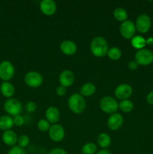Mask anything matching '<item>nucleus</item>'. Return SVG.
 <instances>
[{
	"label": "nucleus",
	"instance_id": "1",
	"mask_svg": "<svg viewBox=\"0 0 153 154\" xmlns=\"http://www.w3.org/2000/svg\"><path fill=\"white\" fill-rule=\"evenodd\" d=\"M108 44L106 39L101 36H97L92 39L90 44V51L96 57H104L107 54Z\"/></svg>",
	"mask_w": 153,
	"mask_h": 154
},
{
	"label": "nucleus",
	"instance_id": "2",
	"mask_svg": "<svg viewBox=\"0 0 153 154\" xmlns=\"http://www.w3.org/2000/svg\"><path fill=\"white\" fill-rule=\"evenodd\" d=\"M68 105L70 111L76 114L83 112L86 107L85 99L79 93L72 94L68 100Z\"/></svg>",
	"mask_w": 153,
	"mask_h": 154
},
{
	"label": "nucleus",
	"instance_id": "3",
	"mask_svg": "<svg viewBox=\"0 0 153 154\" xmlns=\"http://www.w3.org/2000/svg\"><path fill=\"white\" fill-rule=\"evenodd\" d=\"M100 108L106 114H112L118 109V103L112 96H104L100 101Z\"/></svg>",
	"mask_w": 153,
	"mask_h": 154
},
{
	"label": "nucleus",
	"instance_id": "4",
	"mask_svg": "<svg viewBox=\"0 0 153 154\" xmlns=\"http://www.w3.org/2000/svg\"><path fill=\"white\" fill-rule=\"evenodd\" d=\"M4 110L7 114H9V116L15 117L16 115H20L22 112V104L18 99L10 98L4 102Z\"/></svg>",
	"mask_w": 153,
	"mask_h": 154
},
{
	"label": "nucleus",
	"instance_id": "5",
	"mask_svg": "<svg viewBox=\"0 0 153 154\" xmlns=\"http://www.w3.org/2000/svg\"><path fill=\"white\" fill-rule=\"evenodd\" d=\"M134 60L138 65L146 66L153 63V52L148 49L139 50L134 56Z\"/></svg>",
	"mask_w": 153,
	"mask_h": 154
},
{
	"label": "nucleus",
	"instance_id": "6",
	"mask_svg": "<svg viewBox=\"0 0 153 154\" xmlns=\"http://www.w3.org/2000/svg\"><path fill=\"white\" fill-rule=\"evenodd\" d=\"M15 73L14 65L8 60L0 63V78L3 81H9L13 78Z\"/></svg>",
	"mask_w": 153,
	"mask_h": 154
},
{
	"label": "nucleus",
	"instance_id": "7",
	"mask_svg": "<svg viewBox=\"0 0 153 154\" xmlns=\"http://www.w3.org/2000/svg\"><path fill=\"white\" fill-rule=\"evenodd\" d=\"M44 81L43 76L39 72L35 71H31L26 74L24 77V81L27 86L32 88L40 87Z\"/></svg>",
	"mask_w": 153,
	"mask_h": 154
},
{
	"label": "nucleus",
	"instance_id": "8",
	"mask_svg": "<svg viewBox=\"0 0 153 154\" xmlns=\"http://www.w3.org/2000/svg\"><path fill=\"white\" fill-rule=\"evenodd\" d=\"M151 19L149 16L146 14H142L138 16L135 22V27H136V31L142 34L148 32V30L151 28Z\"/></svg>",
	"mask_w": 153,
	"mask_h": 154
},
{
	"label": "nucleus",
	"instance_id": "9",
	"mask_svg": "<svg viewBox=\"0 0 153 154\" xmlns=\"http://www.w3.org/2000/svg\"><path fill=\"white\" fill-rule=\"evenodd\" d=\"M120 34L125 39H131L132 38L135 36L136 33V27L135 23L130 20H126L124 22L122 23L119 28Z\"/></svg>",
	"mask_w": 153,
	"mask_h": 154
},
{
	"label": "nucleus",
	"instance_id": "10",
	"mask_svg": "<svg viewBox=\"0 0 153 154\" xmlns=\"http://www.w3.org/2000/svg\"><path fill=\"white\" fill-rule=\"evenodd\" d=\"M48 132H49L50 138L55 142H59L62 141L65 135V132L63 126L58 123L50 126Z\"/></svg>",
	"mask_w": 153,
	"mask_h": 154
},
{
	"label": "nucleus",
	"instance_id": "11",
	"mask_svg": "<svg viewBox=\"0 0 153 154\" xmlns=\"http://www.w3.org/2000/svg\"><path fill=\"white\" fill-rule=\"evenodd\" d=\"M133 93V89L128 84H121L115 89L114 94L117 99L120 100L128 99Z\"/></svg>",
	"mask_w": 153,
	"mask_h": 154
},
{
	"label": "nucleus",
	"instance_id": "12",
	"mask_svg": "<svg viewBox=\"0 0 153 154\" xmlns=\"http://www.w3.org/2000/svg\"><path fill=\"white\" fill-rule=\"evenodd\" d=\"M74 72L72 71L68 70V69L63 70L60 73L59 76H58V81H59L60 84L62 87H65V88L66 87H70L74 83Z\"/></svg>",
	"mask_w": 153,
	"mask_h": 154
},
{
	"label": "nucleus",
	"instance_id": "13",
	"mask_svg": "<svg viewBox=\"0 0 153 154\" xmlns=\"http://www.w3.org/2000/svg\"><path fill=\"white\" fill-rule=\"evenodd\" d=\"M123 122H124V118L122 115L119 113H114V114H110L108 118L107 126L110 130L116 131L121 128Z\"/></svg>",
	"mask_w": 153,
	"mask_h": 154
},
{
	"label": "nucleus",
	"instance_id": "14",
	"mask_svg": "<svg viewBox=\"0 0 153 154\" xmlns=\"http://www.w3.org/2000/svg\"><path fill=\"white\" fill-rule=\"evenodd\" d=\"M56 4L52 0H43L40 4V10L46 16L53 15L56 11Z\"/></svg>",
	"mask_w": 153,
	"mask_h": 154
},
{
	"label": "nucleus",
	"instance_id": "15",
	"mask_svg": "<svg viewBox=\"0 0 153 154\" xmlns=\"http://www.w3.org/2000/svg\"><path fill=\"white\" fill-rule=\"evenodd\" d=\"M60 50L65 55L72 56L76 54L77 51V47L73 41L64 40L60 44Z\"/></svg>",
	"mask_w": 153,
	"mask_h": 154
},
{
	"label": "nucleus",
	"instance_id": "16",
	"mask_svg": "<svg viewBox=\"0 0 153 154\" xmlns=\"http://www.w3.org/2000/svg\"><path fill=\"white\" fill-rule=\"evenodd\" d=\"M46 120L52 124H56L59 120L60 112L56 107L50 106L46 109L45 113Z\"/></svg>",
	"mask_w": 153,
	"mask_h": 154
},
{
	"label": "nucleus",
	"instance_id": "17",
	"mask_svg": "<svg viewBox=\"0 0 153 154\" xmlns=\"http://www.w3.org/2000/svg\"><path fill=\"white\" fill-rule=\"evenodd\" d=\"M2 139L6 145L14 147L17 143L18 137L16 134L12 130L4 131L2 135Z\"/></svg>",
	"mask_w": 153,
	"mask_h": 154
},
{
	"label": "nucleus",
	"instance_id": "18",
	"mask_svg": "<svg viewBox=\"0 0 153 154\" xmlns=\"http://www.w3.org/2000/svg\"><path fill=\"white\" fill-rule=\"evenodd\" d=\"M2 94L6 98L10 99L15 93V88L13 84L9 81H3L0 87Z\"/></svg>",
	"mask_w": 153,
	"mask_h": 154
},
{
	"label": "nucleus",
	"instance_id": "19",
	"mask_svg": "<svg viewBox=\"0 0 153 154\" xmlns=\"http://www.w3.org/2000/svg\"><path fill=\"white\" fill-rule=\"evenodd\" d=\"M14 126L13 118L9 115H3L0 117V129L8 131L10 130Z\"/></svg>",
	"mask_w": 153,
	"mask_h": 154
},
{
	"label": "nucleus",
	"instance_id": "20",
	"mask_svg": "<svg viewBox=\"0 0 153 154\" xmlns=\"http://www.w3.org/2000/svg\"><path fill=\"white\" fill-rule=\"evenodd\" d=\"M96 87L93 83L91 82H87L85 83L81 87L80 90V95L82 96H85V97H88L91 96L95 93Z\"/></svg>",
	"mask_w": 153,
	"mask_h": 154
},
{
	"label": "nucleus",
	"instance_id": "21",
	"mask_svg": "<svg viewBox=\"0 0 153 154\" xmlns=\"http://www.w3.org/2000/svg\"><path fill=\"white\" fill-rule=\"evenodd\" d=\"M98 144L100 146L101 148L106 149L107 147H110L111 144V138L108 134L106 133H100V135L98 136L97 138Z\"/></svg>",
	"mask_w": 153,
	"mask_h": 154
},
{
	"label": "nucleus",
	"instance_id": "22",
	"mask_svg": "<svg viewBox=\"0 0 153 154\" xmlns=\"http://www.w3.org/2000/svg\"><path fill=\"white\" fill-rule=\"evenodd\" d=\"M131 45L135 49H137L138 51L141 49H143L146 45V39L141 35H135L131 38Z\"/></svg>",
	"mask_w": 153,
	"mask_h": 154
},
{
	"label": "nucleus",
	"instance_id": "23",
	"mask_svg": "<svg viewBox=\"0 0 153 154\" xmlns=\"http://www.w3.org/2000/svg\"><path fill=\"white\" fill-rule=\"evenodd\" d=\"M113 16L116 20L124 22L128 19V12L124 8L121 7L116 8L113 11Z\"/></svg>",
	"mask_w": 153,
	"mask_h": 154
},
{
	"label": "nucleus",
	"instance_id": "24",
	"mask_svg": "<svg viewBox=\"0 0 153 154\" xmlns=\"http://www.w3.org/2000/svg\"><path fill=\"white\" fill-rule=\"evenodd\" d=\"M118 109L124 113H129L133 111L134 104L129 99H124L122 100L118 103Z\"/></svg>",
	"mask_w": 153,
	"mask_h": 154
},
{
	"label": "nucleus",
	"instance_id": "25",
	"mask_svg": "<svg viewBox=\"0 0 153 154\" xmlns=\"http://www.w3.org/2000/svg\"><path fill=\"white\" fill-rule=\"evenodd\" d=\"M107 57H109V59H110L111 60H113V61H116L118 60L122 57V51L117 47H112V48H109L107 52Z\"/></svg>",
	"mask_w": 153,
	"mask_h": 154
},
{
	"label": "nucleus",
	"instance_id": "26",
	"mask_svg": "<svg viewBox=\"0 0 153 154\" xmlns=\"http://www.w3.org/2000/svg\"><path fill=\"white\" fill-rule=\"evenodd\" d=\"M82 154H94L97 153V146L92 142H88L84 144L81 149Z\"/></svg>",
	"mask_w": 153,
	"mask_h": 154
},
{
	"label": "nucleus",
	"instance_id": "27",
	"mask_svg": "<svg viewBox=\"0 0 153 154\" xmlns=\"http://www.w3.org/2000/svg\"><path fill=\"white\" fill-rule=\"evenodd\" d=\"M37 126L38 129L40 132H46V131H49L50 128V123L46 119H41L38 122Z\"/></svg>",
	"mask_w": 153,
	"mask_h": 154
},
{
	"label": "nucleus",
	"instance_id": "28",
	"mask_svg": "<svg viewBox=\"0 0 153 154\" xmlns=\"http://www.w3.org/2000/svg\"><path fill=\"white\" fill-rule=\"evenodd\" d=\"M29 144V138L26 135H21L20 136L18 137L17 139V144L19 147L24 148L27 147Z\"/></svg>",
	"mask_w": 153,
	"mask_h": 154
},
{
	"label": "nucleus",
	"instance_id": "29",
	"mask_svg": "<svg viewBox=\"0 0 153 154\" xmlns=\"http://www.w3.org/2000/svg\"><path fill=\"white\" fill-rule=\"evenodd\" d=\"M8 154H27L24 148L19 147V146H14L8 150Z\"/></svg>",
	"mask_w": 153,
	"mask_h": 154
},
{
	"label": "nucleus",
	"instance_id": "30",
	"mask_svg": "<svg viewBox=\"0 0 153 154\" xmlns=\"http://www.w3.org/2000/svg\"><path fill=\"white\" fill-rule=\"evenodd\" d=\"M37 109V105H36L35 102H32V101H30L28 102L26 105V111L28 113H33L36 111Z\"/></svg>",
	"mask_w": 153,
	"mask_h": 154
},
{
	"label": "nucleus",
	"instance_id": "31",
	"mask_svg": "<svg viewBox=\"0 0 153 154\" xmlns=\"http://www.w3.org/2000/svg\"><path fill=\"white\" fill-rule=\"evenodd\" d=\"M13 121H14V125L20 127V126H22V125L24 124L25 120H24L23 117L20 114V115H16L15 116V117H14Z\"/></svg>",
	"mask_w": 153,
	"mask_h": 154
},
{
	"label": "nucleus",
	"instance_id": "32",
	"mask_svg": "<svg viewBox=\"0 0 153 154\" xmlns=\"http://www.w3.org/2000/svg\"><path fill=\"white\" fill-rule=\"evenodd\" d=\"M48 154H68V153L64 149L60 148V147H56V148L52 149Z\"/></svg>",
	"mask_w": 153,
	"mask_h": 154
},
{
	"label": "nucleus",
	"instance_id": "33",
	"mask_svg": "<svg viewBox=\"0 0 153 154\" xmlns=\"http://www.w3.org/2000/svg\"><path fill=\"white\" fill-rule=\"evenodd\" d=\"M56 93L58 96H63L66 94V88L60 85L56 90Z\"/></svg>",
	"mask_w": 153,
	"mask_h": 154
},
{
	"label": "nucleus",
	"instance_id": "34",
	"mask_svg": "<svg viewBox=\"0 0 153 154\" xmlns=\"http://www.w3.org/2000/svg\"><path fill=\"white\" fill-rule=\"evenodd\" d=\"M138 66H139V65L136 63V62L135 61V60L130 61L128 63V69H130V70H136V69L138 68Z\"/></svg>",
	"mask_w": 153,
	"mask_h": 154
},
{
	"label": "nucleus",
	"instance_id": "35",
	"mask_svg": "<svg viewBox=\"0 0 153 154\" xmlns=\"http://www.w3.org/2000/svg\"><path fill=\"white\" fill-rule=\"evenodd\" d=\"M146 101L149 105H153V90L148 93V94L147 95Z\"/></svg>",
	"mask_w": 153,
	"mask_h": 154
},
{
	"label": "nucleus",
	"instance_id": "36",
	"mask_svg": "<svg viewBox=\"0 0 153 154\" xmlns=\"http://www.w3.org/2000/svg\"><path fill=\"white\" fill-rule=\"evenodd\" d=\"M95 154H112L110 153V150H108L107 149H102V150L98 151Z\"/></svg>",
	"mask_w": 153,
	"mask_h": 154
},
{
	"label": "nucleus",
	"instance_id": "37",
	"mask_svg": "<svg viewBox=\"0 0 153 154\" xmlns=\"http://www.w3.org/2000/svg\"><path fill=\"white\" fill-rule=\"evenodd\" d=\"M146 43L148 45H153V38H148V39L146 40Z\"/></svg>",
	"mask_w": 153,
	"mask_h": 154
}]
</instances>
